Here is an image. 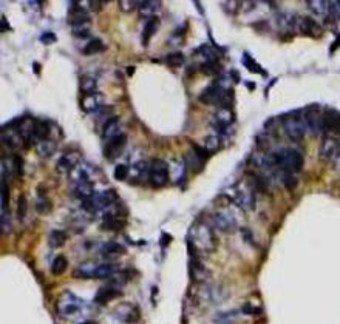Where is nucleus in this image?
I'll return each mask as SVG.
<instances>
[{
  "instance_id": "obj_5",
  "label": "nucleus",
  "mask_w": 340,
  "mask_h": 324,
  "mask_svg": "<svg viewBox=\"0 0 340 324\" xmlns=\"http://www.w3.org/2000/svg\"><path fill=\"white\" fill-rule=\"evenodd\" d=\"M81 309V300L71 294H64L58 301V312L62 316H73Z\"/></svg>"
},
{
  "instance_id": "obj_33",
  "label": "nucleus",
  "mask_w": 340,
  "mask_h": 324,
  "mask_svg": "<svg viewBox=\"0 0 340 324\" xmlns=\"http://www.w3.org/2000/svg\"><path fill=\"white\" fill-rule=\"evenodd\" d=\"M335 150H337V146H335V142L331 140V139L325 140V144L321 146V154L326 156V158H331L335 153Z\"/></svg>"
},
{
  "instance_id": "obj_11",
  "label": "nucleus",
  "mask_w": 340,
  "mask_h": 324,
  "mask_svg": "<svg viewBox=\"0 0 340 324\" xmlns=\"http://www.w3.org/2000/svg\"><path fill=\"white\" fill-rule=\"evenodd\" d=\"M125 140H127L125 134H116L115 138H112L109 142H107V144H105V148H104L107 158L118 156V153L121 152V148L125 146Z\"/></svg>"
},
{
  "instance_id": "obj_40",
  "label": "nucleus",
  "mask_w": 340,
  "mask_h": 324,
  "mask_svg": "<svg viewBox=\"0 0 340 324\" xmlns=\"http://www.w3.org/2000/svg\"><path fill=\"white\" fill-rule=\"evenodd\" d=\"M218 147H220V139H218V138L210 136V138L206 139V146H204V148H206L209 153H212L213 150H217Z\"/></svg>"
},
{
  "instance_id": "obj_41",
  "label": "nucleus",
  "mask_w": 340,
  "mask_h": 324,
  "mask_svg": "<svg viewBox=\"0 0 340 324\" xmlns=\"http://www.w3.org/2000/svg\"><path fill=\"white\" fill-rule=\"evenodd\" d=\"M8 200H10V196H8V186H7L5 178H4V181H2V214H5V212L8 208Z\"/></svg>"
},
{
  "instance_id": "obj_10",
  "label": "nucleus",
  "mask_w": 340,
  "mask_h": 324,
  "mask_svg": "<svg viewBox=\"0 0 340 324\" xmlns=\"http://www.w3.org/2000/svg\"><path fill=\"white\" fill-rule=\"evenodd\" d=\"M297 25L300 28V31H303L305 34L308 36H315V38H318V36L321 34V28L318 26V24L311 19V17H300V19L297 20Z\"/></svg>"
},
{
  "instance_id": "obj_25",
  "label": "nucleus",
  "mask_w": 340,
  "mask_h": 324,
  "mask_svg": "<svg viewBox=\"0 0 340 324\" xmlns=\"http://www.w3.org/2000/svg\"><path fill=\"white\" fill-rule=\"evenodd\" d=\"M68 267V260L64 255H59L51 262V274L53 275H62Z\"/></svg>"
},
{
  "instance_id": "obj_17",
  "label": "nucleus",
  "mask_w": 340,
  "mask_h": 324,
  "mask_svg": "<svg viewBox=\"0 0 340 324\" xmlns=\"http://www.w3.org/2000/svg\"><path fill=\"white\" fill-rule=\"evenodd\" d=\"M125 252V248L121 246V244H118V242H105L102 247H101V254H102V256H107V258H110V256H119V255H122Z\"/></svg>"
},
{
  "instance_id": "obj_20",
  "label": "nucleus",
  "mask_w": 340,
  "mask_h": 324,
  "mask_svg": "<svg viewBox=\"0 0 340 324\" xmlns=\"http://www.w3.org/2000/svg\"><path fill=\"white\" fill-rule=\"evenodd\" d=\"M158 25H159V19H158V17H152V19L146 24L144 31H142V44H144L146 46L149 45V42H150V39H152V36L156 32Z\"/></svg>"
},
{
  "instance_id": "obj_39",
  "label": "nucleus",
  "mask_w": 340,
  "mask_h": 324,
  "mask_svg": "<svg viewBox=\"0 0 340 324\" xmlns=\"http://www.w3.org/2000/svg\"><path fill=\"white\" fill-rule=\"evenodd\" d=\"M27 208H28V204H27L25 196H21L19 204H17V216H19V220H24L27 216Z\"/></svg>"
},
{
  "instance_id": "obj_24",
  "label": "nucleus",
  "mask_w": 340,
  "mask_h": 324,
  "mask_svg": "<svg viewBox=\"0 0 340 324\" xmlns=\"http://www.w3.org/2000/svg\"><path fill=\"white\" fill-rule=\"evenodd\" d=\"M67 238H68V236H67V233H65V232H62V230H53V232L50 233L48 242H50L51 247L58 248V247H62V246L65 244Z\"/></svg>"
},
{
  "instance_id": "obj_47",
  "label": "nucleus",
  "mask_w": 340,
  "mask_h": 324,
  "mask_svg": "<svg viewBox=\"0 0 340 324\" xmlns=\"http://www.w3.org/2000/svg\"><path fill=\"white\" fill-rule=\"evenodd\" d=\"M5 28H7V30H10V25H8L7 17L4 16V17H2V31H5Z\"/></svg>"
},
{
  "instance_id": "obj_12",
  "label": "nucleus",
  "mask_w": 340,
  "mask_h": 324,
  "mask_svg": "<svg viewBox=\"0 0 340 324\" xmlns=\"http://www.w3.org/2000/svg\"><path fill=\"white\" fill-rule=\"evenodd\" d=\"M235 202L240 208L249 212L255 208V198L250 192H244V190H238L235 194Z\"/></svg>"
},
{
  "instance_id": "obj_28",
  "label": "nucleus",
  "mask_w": 340,
  "mask_h": 324,
  "mask_svg": "<svg viewBox=\"0 0 340 324\" xmlns=\"http://www.w3.org/2000/svg\"><path fill=\"white\" fill-rule=\"evenodd\" d=\"M96 80L93 78H84L81 80V90L84 96H88V94H95L96 93Z\"/></svg>"
},
{
  "instance_id": "obj_15",
  "label": "nucleus",
  "mask_w": 340,
  "mask_h": 324,
  "mask_svg": "<svg viewBox=\"0 0 340 324\" xmlns=\"http://www.w3.org/2000/svg\"><path fill=\"white\" fill-rule=\"evenodd\" d=\"M125 226V221L124 220H119L118 216L115 214H110V213H107L104 216V221L101 224V228L102 230H119Z\"/></svg>"
},
{
  "instance_id": "obj_14",
  "label": "nucleus",
  "mask_w": 340,
  "mask_h": 324,
  "mask_svg": "<svg viewBox=\"0 0 340 324\" xmlns=\"http://www.w3.org/2000/svg\"><path fill=\"white\" fill-rule=\"evenodd\" d=\"M33 133H34V138H38L41 140H47L50 138V125L45 122V120H41V119H34L33 120Z\"/></svg>"
},
{
  "instance_id": "obj_4",
  "label": "nucleus",
  "mask_w": 340,
  "mask_h": 324,
  "mask_svg": "<svg viewBox=\"0 0 340 324\" xmlns=\"http://www.w3.org/2000/svg\"><path fill=\"white\" fill-rule=\"evenodd\" d=\"M283 128H284L286 134H288L291 139L300 140L306 133V124H305V119H303L301 116L300 118L291 116L283 122Z\"/></svg>"
},
{
  "instance_id": "obj_37",
  "label": "nucleus",
  "mask_w": 340,
  "mask_h": 324,
  "mask_svg": "<svg viewBox=\"0 0 340 324\" xmlns=\"http://www.w3.org/2000/svg\"><path fill=\"white\" fill-rule=\"evenodd\" d=\"M283 181H284V186H286V188H288V190H294L297 187V184H298V181L292 176V173H289V172H284Z\"/></svg>"
},
{
  "instance_id": "obj_8",
  "label": "nucleus",
  "mask_w": 340,
  "mask_h": 324,
  "mask_svg": "<svg viewBox=\"0 0 340 324\" xmlns=\"http://www.w3.org/2000/svg\"><path fill=\"white\" fill-rule=\"evenodd\" d=\"M213 224L221 232H232L237 228V221L230 213H217L213 216Z\"/></svg>"
},
{
  "instance_id": "obj_32",
  "label": "nucleus",
  "mask_w": 340,
  "mask_h": 324,
  "mask_svg": "<svg viewBox=\"0 0 340 324\" xmlns=\"http://www.w3.org/2000/svg\"><path fill=\"white\" fill-rule=\"evenodd\" d=\"M88 31H90V22H84V24L73 25V34L75 36H79V38H87Z\"/></svg>"
},
{
  "instance_id": "obj_2",
  "label": "nucleus",
  "mask_w": 340,
  "mask_h": 324,
  "mask_svg": "<svg viewBox=\"0 0 340 324\" xmlns=\"http://www.w3.org/2000/svg\"><path fill=\"white\" fill-rule=\"evenodd\" d=\"M149 181L153 187L159 188L164 187L169 182V172L167 164L161 159H155L152 162V167L149 168Z\"/></svg>"
},
{
  "instance_id": "obj_3",
  "label": "nucleus",
  "mask_w": 340,
  "mask_h": 324,
  "mask_svg": "<svg viewBox=\"0 0 340 324\" xmlns=\"http://www.w3.org/2000/svg\"><path fill=\"white\" fill-rule=\"evenodd\" d=\"M113 316H115L116 320H119L121 322H125V324H135V322L139 321L141 314H139V309L136 308L135 304L122 302V304H119L118 308L113 310Z\"/></svg>"
},
{
  "instance_id": "obj_21",
  "label": "nucleus",
  "mask_w": 340,
  "mask_h": 324,
  "mask_svg": "<svg viewBox=\"0 0 340 324\" xmlns=\"http://www.w3.org/2000/svg\"><path fill=\"white\" fill-rule=\"evenodd\" d=\"M101 104H102L101 96L96 94V93L82 98V108H84L85 112H95V110H98V108L101 106Z\"/></svg>"
},
{
  "instance_id": "obj_26",
  "label": "nucleus",
  "mask_w": 340,
  "mask_h": 324,
  "mask_svg": "<svg viewBox=\"0 0 340 324\" xmlns=\"http://www.w3.org/2000/svg\"><path fill=\"white\" fill-rule=\"evenodd\" d=\"M75 196L82 198V200L92 198L93 196V186H92V182H79L78 187L75 188Z\"/></svg>"
},
{
  "instance_id": "obj_29",
  "label": "nucleus",
  "mask_w": 340,
  "mask_h": 324,
  "mask_svg": "<svg viewBox=\"0 0 340 324\" xmlns=\"http://www.w3.org/2000/svg\"><path fill=\"white\" fill-rule=\"evenodd\" d=\"M104 44L101 39H92L90 42L87 44V46L84 48V54H87V56H92V54H96V52H101L104 50Z\"/></svg>"
},
{
  "instance_id": "obj_43",
  "label": "nucleus",
  "mask_w": 340,
  "mask_h": 324,
  "mask_svg": "<svg viewBox=\"0 0 340 324\" xmlns=\"http://www.w3.org/2000/svg\"><path fill=\"white\" fill-rule=\"evenodd\" d=\"M41 40H42L45 45H51V44H55L58 39H56V36L53 34V32H44V34L41 36Z\"/></svg>"
},
{
  "instance_id": "obj_19",
  "label": "nucleus",
  "mask_w": 340,
  "mask_h": 324,
  "mask_svg": "<svg viewBox=\"0 0 340 324\" xmlns=\"http://www.w3.org/2000/svg\"><path fill=\"white\" fill-rule=\"evenodd\" d=\"M118 267L115 264H110V262H104V264H98L96 267V274H95V278L98 280H105V278H110L116 274Z\"/></svg>"
},
{
  "instance_id": "obj_30",
  "label": "nucleus",
  "mask_w": 340,
  "mask_h": 324,
  "mask_svg": "<svg viewBox=\"0 0 340 324\" xmlns=\"http://www.w3.org/2000/svg\"><path fill=\"white\" fill-rule=\"evenodd\" d=\"M311 11H314V14L317 16H325L326 12H329V2H320V0H315V2H308Z\"/></svg>"
},
{
  "instance_id": "obj_36",
  "label": "nucleus",
  "mask_w": 340,
  "mask_h": 324,
  "mask_svg": "<svg viewBox=\"0 0 340 324\" xmlns=\"http://www.w3.org/2000/svg\"><path fill=\"white\" fill-rule=\"evenodd\" d=\"M243 64L247 66V70H249V71H254V73H261V74H264L263 71H260V70H258L260 66L254 62V59L250 58L247 52H244V56H243Z\"/></svg>"
},
{
  "instance_id": "obj_35",
  "label": "nucleus",
  "mask_w": 340,
  "mask_h": 324,
  "mask_svg": "<svg viewBox=\"0 0 340 324\" xmlns=\"http://www.w3.org/2000/svg\"><path fill=\"white\" fill-rule=\"evenodd\" d=\"M113 176L115 179H118V181H125L129 176V167L127 166H116L115 167V172H113Z\"/></svg>"
},
{
  "instance_id": "obj_6",
  "label": "nucleus",
  "mask_w": 340,
  "mask_h": 324,
  "mask_svg": "<svg viewBox=\"0 0 340 324\" xmlns=\"http://www.w3.org/2000/svg\"><path fill=\"white\" fill-rule=\"evenodd\" d=\"M303 167V154L298 150L289 148L283 152V170L289 173H297Z\"/></svg>"
},
{
  "instance_id": "obj_46",
  "label": "nucleus",
  "mask_w": 340,
  "mask_h": 324,
  "mask_svg": "<svg viewBox=\"0 0 340 324\" xmlns=\"http://www.w3.org/2000/svg\"><path fill=\"white\" fill-rule=\"evenodd\" d=\"M338 46H340V34H338V38H337V39L334 40V45L331 46V52H334V51H335V50H337Z\"/></svg>"
},
{
  "instance_id": "obj_9",
  "label": "nucleus",
  "mask_w": 340,
  "mask_h": 324,
  "mask_svg": "<svg viewBox=\"0 0 340 324\" xmlns=\"http://www.w3.org/2000/svg\"><path fill=\"white\" fill-rule=\"evenodd\" d=\"M119 295H121V290L118 289V287H115V286H105V287H101V289L98 290V294L95 296V302H98V304H107V302H110L112 300H115Z\"/></svg>"
},
{
  "instance_id": "obj_23",
  "label": "nucleus",
  "mask_w": 340,
  "mask_h": 324,
  "mask_svg": "<svg viewBox=\"0 0 340 324\" xmlns=\"http://www.w3.org/2000/svg\"><path fill=\"white\" fill-rule=\"evenodd\" d=\"M118 124H119V118H112L104 124V128H102V136L105 139H112L116 136V128H118Z\"/></svg>"
},
{
  "instance_id": "obj_7",
  "label": "nucleus",
  "mask_w": 340,
  "mask_h": 324,
  "mask_svg": "<svg viewBox=\"0 0 340 324\" xmlns=\"http://www.w3.org/2000/svg\"><path fill=\"white\" fill-rule=\"evenodd\" d=\"M226 94V90H221L218 85L207 86L203 94L200 96V100L206 105H213V104H221Z\"/></svg>"
},
{
  "instance_id": "obj_34",
  "label": "nucleus",
  "mask_w": 340,
  "mask_h": 324,
  "mask_svg": "<svg viewBox=\"0 0 340 324\" xmlns=\"http://www.w3.org/2000/svg\"><path fill=\"white\" fill-rule=\"evenodd\" d=\"M119 6L124 12H132L133 10H136L138 6H141V2H135V0H119Z\"/></svg>"
},
{
  "instance_id": "obj_22",
  "label": "nucleus",
  "mask_w": 340,
  "mask_h": 324,
  "mask_svg": "<svg viewBox=\"0 0 340 324\" xmlns=\"http://www.w3.org/2000/svg\"><path fill=\"white\" fill-rule=\"evenodd\" d=\"M159 5H161V2H141L139 12H141L142 17H147V19L150 20L152 17H155L153 14L159 10Z\"/></svg>"
},
{
  "instance_id": "obj_44",
  "label": "nucleus",
  "mask_w": 340,
  "mask_h": 324,
  "mask_svg": "<svg viewBox=\"0 0 340 324\" xmlns=\"http://www.w3.org/2000/svg\"><path fill=\"white\" fill-rule=\"evenodd\" d=\"M241 310L246 315H258V314H261V309L260 308H254V306H250V304H244Z\"/></svg>"
},
{
  "instance_id": "obj_42",
  "label": "nucleus",
  "mask_w": 340,
  "mask_h": 324,
  "mask_svg": "<svg viewBox=\"0 0 340 324\" xmlns=\"http://www.w3.org/2000/svg\"><path fill=\"white\" fill-rule=\"evenodd\" d=\"M329 17L340 19V2H329Z\"/></svg>"
},
{
  "instance_id": "obj_27",
  "label": "nucleus",
  "mask_w": 340,
  "mask_h": 324,
  "mask_svg": "<svg viewBox=\"0 0 340 324\" xmlns=\"http://www.w3.org/2000/svg\"><path fill=\"white\" fill-rule=\"evenodd\" d=\"M75 158L71 156V154H65L61 158V160L58 162V170L61 173H67V172H73L75 168Z\"/></svg>"
},
{
  "instance_id": "obj_1",
  "label": "nucleus",
  "mask_w": 340,
  "mask_h": 324,
  "mask_svg": "<svg viewBox=\"0 0 340 324\" xmlns=\"http://www.w3.org/2000/svg\"><path fill=\"white\" fill-rule=\"evenodd\" d=\"M189 242L196 248L201 250H212L215 246V238H213V233L207 226H195L190 233V240Z\"/></svg>"
},
{
  "instance_id": "obj_16",
  "label": "nucleus",
  "mask_w": 340,
  "mask_h": 324,
  "mask_svg": "<svg viewBox=\"0 0 340 324\" xmlns=\"http://www.w3.org/2000/svg\"><path fill=\"white\" fill-rule=\"evenodd\" d=\"M96 267H98V264H93V262H85V264H82L81 267H78V268L75 270V276H76V278H82V280H90V278H95Z\"/></svg>"
},
{
  "instance_id": "obj_38",
  "label": "nucleus",
  "mask_w": 340,
  "mask_h": 324,
  "mask_svg": "<svg viewBox=\"0 0 340 324\" xmlns=\"http://www.w3.org/2000/svg\"><path fill=\"white\" fill-rule=\"evenodd\" d=\"M51 208V202L47 200V198H39L38 200V204H36V210H38L39 213H48Z\"/></svg>"
},
{
  "instance_id": "obj_45",
  "label": "nucleus",
  "mask_w": 340,
  "mask_h": 324,
  "mask_svg": "<svg viewBox=\"0 0 340 324\" xmlns=\"http://www.w3.org/2000/svg\"><path fill=\"white\" fill-rule=\"evenodd\" d=\"M101 5H104V4L102 2H96V0H92V2H90V8L93 11H99L101 10Z\"/></svg>"
},
{
  "instance_id": "obj_13",
  "label": "nucleus",
  "mask_w": 340,
  "mask_h": 324,
  "mask_svg": "<svg viewBox=\"0 0 340 324\" xmlns=\"http://www.w3.org/2000/svg\"><path fill=\"white\" fill-rule=\"evenodd\" d=\"M116 200V194L113 190H107V192H102L96 196H93V202H95V207L96 210L98 208H104V207H109L110 204H113Z\"/></svg>"
},
{
  "instance_id": "obj_18",
  "label": "nucleus",
  "mask_w": 340,
  "mask_h": 324,
  "mask_svg": "<svg viewBox=\"0 0 340 324\" xmlns=\"http://www.w3.org/2000/svg\"><path fill=\"white\" fill-rule=\"evenodd\" d=\"M217 119V125L218 127L221 128V130H226L229 125L234 122V113H232L229 108H221V110L217 113V116H215Z\"/></svg>"
},
{
  "instance_id": "obj_31",
  "label": "nucleus",
  "mask_w": 340,
  "mask_h": 324,
  "mask_svg": "<svg viewBox=\"0 0 340 324\" xmlns=\"http://www.w3.org/2000/svg\"><path fill=\"white\" fill-rule=\"evenodd\" d=\"M166 64L169 66H180L184 64V56H183V52H170L166 56Z\"/></svg>"
}]
</instances>
